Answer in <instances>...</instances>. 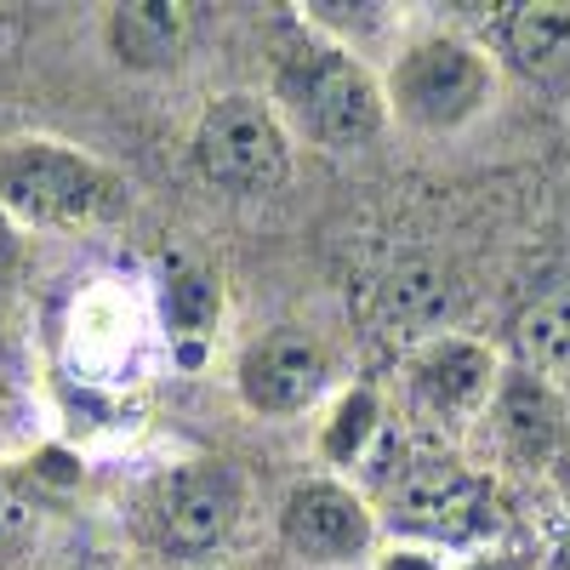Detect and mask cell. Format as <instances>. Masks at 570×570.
<instances>
[{
  "label": "cell",
  "mask_w": 570,
  "mask_h": 570,
  "mask_svg": "<svg viewBox=\"0 0 570 570\" xmlns=\"http://www.w3.org/2000/svg\"><path fill=\"white\" fill-rule=\"evenodd\" d=\"M325 383V354L303 331H268L240 354V400L263 416L303 411Z\"/></svg>",
  "instance_id": "7"
},
{
  "label": "cell",
  "mask_w": 570,
  "mask_h": 570,
  "mask_svg": "<svg viewBox=\"0 0 570 570\" xmlns=\"http://www.w3.org/2000/svg\"><path fill=\"white\" fill-rule=\"evenodd\" d=\"M279 531L303 559L314 564H343L354 553H365L371 542V513L365 502L337 485V480H303L279 508Z\"/></svg>",
  "instance_id": "5"
},
{
  "label": "cell",
  "mask_w": 570,
  "mask_h": 570,
  "mask_svg": "<svg viewBox=\"0 0 570 570\" xmlns=\"http://www.w3.org/2000/svg\"><path fill=\"white\" fill-rule=\"evenodd\" d=\"M109 46L126 69H171L188 46V7L171 0H131L109 12Z\"/></svg>",
  "instance_id": "10"
},
{
  "label": "cell",
  "mask_w": 570,
  "mask_h": 570,
  "mask_svg": "<svg viewBox=\"0 0 570 570\" xmlns=\"http://www.w3.org/2000/svg\"><path fill=\"white\" fill-rule=\"evenodd\" d=\"M279 91L297 109L303 131L320 137L325 149H360L383 126V91L343 52H314V46L292 52L279 63Z\"/></svg>",
  "instance_id": "2"
},
{
  "label": "cell",
  "mask_w": 570,
  "mask_h": 570,
  "mask_svg": "<svg viewBox=\"0 0 570 570\" xmlns=\"http://www.w3.org/2000/svg\"><path fill=\"white\" fill-rule=\"evenodd\" d=\"M18 263V234H12V223H7V212H0V274H7Z\"/></svg>",
  "instance_id": "16"
},
{
  "label": "cell",
  "mask_w": 570,
  "mask_h": 570,
  "mask_svg": "<svg viewBox=\"0 0 570 570\" xmlns=\"http://www.w3.org/2000/svg\"><path fill=\"white\" fill-rule=\"evenodd\" d=\"M371 422H376V400L371 394H348L343 405H337V428H331V456H354L360 451V440L371 434Z\"/></svg>",
  "instance_id": "15"
},
{
  "label": "cell",
  "mask_w": 570,
  "mask_h": 570,
  "mask_svg": "<svg viewBox=\"0 0 570 570\" xmlns=\"http://www.w3.org/2000/svg\"><path fill=\"white\" fill-rule=\"evenodd\" d=\"M394 525L405 531H434V537H462L485 525V485L456 462H416L394 485Z\"/></svg>",
  "instance_id": "8"
},
{
  "label": "cell",
  "mask_w": 570,
  "mask_h": 570,
  "mask_svg": "<svg viewBox=\"0 0 570 570\" xmlns=\"http://www.w3.org/2000/svg\"><path fill=\"white\" fill-rule=\"evenodd\" d=\"M389 570H411V564H389Z\"/></svg>",
  "instance_id": "17"
},
{
  "label": "cell",
  "mask_w": 570,
  "mask_h": 570,
  "mask_svg": "<svg viewBox=\"0 0 570 570\" xmlns=\"http://www.w3.org/2000/svg\"><path fill=\"white\" fill-rule=\"evenodd\" d=\"M502 422H508L513 445L525 451V456H548L553 440H559V400H553V389L537 383L531 371L508 376V389H502Z\"/></svg>",
  "instance_id": "13"
},
{
  "label": "cell",
  "mask_w": 570,
  "mask_h": 570,
  "mask_svg": "<svg viewBox=\"0 0 570 570\" xmlns=\"http://www.w3.org/2000/svg\"><path fill=\"white\" fill-rule=\"evenodd\" d=\"M0 206L35 223H91L120 206V183L63 142H12L0 155Z\"/></svg>",
  "instance_id": "1"
},
{
  "label": "cell",
  "mask_w": 570,
  "mask_h": 570,
  "mask_svg": "<svg viewBox=\"0 0 570 570\" xmlns=\"http://www.w3.org/2000/svg\"><path fill=\"white\" fill-rule=\"evenodd\" d=\"M451 297V285L440 279V268H428V263H411L389 279V308L400 320H428V314H440Z\"/></svg>",
  "instance_id": "14"
},
{
  "label": "cell",
  "mask_w": 570,
  "mask_h": 570,
  "mask_svg": "<svg viewBox=\"0 0 570 570\" xmlns=\"http://www.w3.org/2000/svg\"><path fill=\"white\" fill-rule=\"evenodd\" d=\"M195 160L217 188H234V195H268V188L285 183V137H279L268 104L234 91V98H217L200 115Z\"/></svg>",
  "instance_id": "4"
},
{
  "label": "cell",
  "mask_w": 570,
  "mask_h": 570,
  "mask_svg": "<svg viewBox=\"0 0 570 570\" xmlns=\"http://www.w3.org/2000/svg\"><path fill=\"white\" fill-rule=\"evenodd\" d=\"M394 109L422 131H451L491 104V63L456 35H428L394 63Z\"/></svg>",
  "instance_id": "3"
},
{
  "label": "cell",
  "mask_w": 570,
  "mask_h": 570,
  "mask_svg": "<svg viewBox=\"0 0 570 570\" xmlns=\"http://www.w3.org/2000/svg\"><path fill=\"white\" fill-rule=\"evenodd\" d=\"M508 52L531 80L570 75V0H542V7H519L508 18Z\"/></svg>",
  "instance_id": "12"
},
{
  "label": "cell",
  "mask_w": 570,
  "mask_h": 570,
  "mask_svg": "<svg viewBox=\"0 0 570 570\" xmlns=\"http://www.w3.org/2000/svg\"><path fill=\"white\" fill-rule=\"evenodd\" d=\"M411 389L428 411L440 416H462L491 394V354L480 343H462V337H440L428 343L411 365Z\"/></svg>",
  "instance_id": "9"
},
{
  "label": "cell",
  "mask_w": 570,
  "mask_h": 570,
  "mask_svg": "<svg viewBox=\"0 0 570 570\" xmlns=\"http://www.w3.org/2000/svg\"><path fill=\"white\" fill-rule=\"evenodd\" d=\"M240 485L223 462H188L160 491V542L177 553H206L234 531Z\"/></svg>",
  "instance_id": "6"
},
{
  "label": "cell",
  "mask_w": 570,
  "mask_h": 570,
  "mask_svg": "<svg viewBox=\"0 0 570 570\" xmlns=\"http://www.w3.org/2000/svg\"><path fill=\"white\" fill-rule=\"evenodd\" d=\"M513 348L537 383H570V279L537 292L513 314Z\"/></svg>",
  "instance_id": "11"
}]
</instances>
